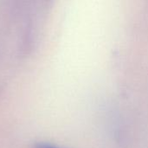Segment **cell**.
Wrapping results in <instances>:
<instances>
[{
	"label": "cell",
	"mask_w": 148,
	"mask_h": 148,
	"mask_svg": "<svg viewBox=\"0 0 148 148\" xmlns=\"http://www.w3.org/2000/svg\"><path fill=\"white\" fill-rule=\"evenodd\" d=\"M35 148H60L56 147V146H53V145H49V144H47V143H39V144H36L35 146Z\"/></svg>",
	"instance_id": "obj_1"
}]
</instances>
